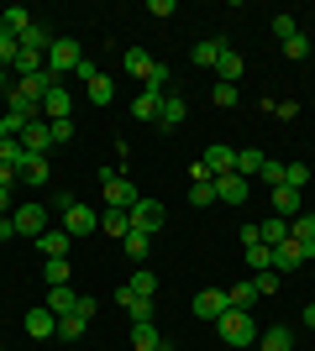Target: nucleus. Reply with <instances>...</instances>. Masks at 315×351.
<instances>
[{
    "instance_id": "nucleus-1",
    "label": "nucleus",
    "mask_w": 315,
    "mask_h": 351,
    "mask_svg": "<svg viewBox=\"0 0 315 351\" xmlns=\"http://www.w3.org/2000/svg\"><path fill=\"white\" fill-rule=\"evenodd\" d=\"M215 336L226 341V346H257V325H253V315L247 309H226L221 320H215Z\"/></svg>"
},
{
    "instance_id": "nucleus-2",
    "label": "nucleus",
    "mask_w": 315,
    "mask_h": 351,
    "mask_svg": "<svg viewBox=\"0 0 315 351\" xmlns=\"http://www.w3.org/2000/svg\"><path fill=\"white\" fill-rule=\"evenodd\" d=\"M100 189H105V205L110 210H132L142 194H137V184L126 173H116V168H100Z\"/></svg>"
},
{
    "instance_id": "nucleus-3",
    "label": "nucleus",
    "mask_w": 315,
    "mask_h": 351,
    "mask_svg": "<svg viewBox=\"0 0 315 351\" xmlns=\"http://www.w3.org/2000/svg\"><path fill=\"white\" fill-rule=\"evenodd\" d=\"M79 58H84V53H79L74 37H58V43L47 47V73H53V79L63 84V73H74V69H79Z\"/></svg>"
},
{
    "instance_id": "nucleus-4",
    "label": "nucleus",
    "mask_w": 315,
    "mask_h": 351,
    "mask_svg": "<svg viewBox=\"0 0 315 351\" xmlns=\"http://www.w3.org/2000/svg\"><path fill=\"white\" fill-rule=\"evenodd\" d=\"M11 220H16V236L37 241L47 231V205H21V210H11Z\"/></svg>"
},
{
    "instance_id": "nucleus-5",
    "label": "nucleus",
    "mask_w": 315,
    "mask_h": 351,
    "mask_svg": "<svg viewBox=\"0 0 315 351\" xmlns=\"http://www.w3.org/2000/svg\"><path fill=\"white\" fill-rule=\"evenodd\" d=\"M63 231H69V236H74V241H79V236L100 231V215H95L90 205H79V199H74V205L63 210Z\"/></svg>"
},
{
    "instance_id": "nucleus-6",
    "label": "nucleus",
    "mask_w": 315,
    "mask_h": 351,
    "mask_svg": "<svg viewBox=\"0 0 315 351\" xmlns=\"http://www.w3.org/2000/svg\"><path fill=\"white\" fill-rule=\"evenodd\" d=\"M200 162H205V173H210V178H221V173H237V147H226V142H210V147H205V158H200Z\"/></svg>"
},
{
    "instance_id": "nucleus-7",
    "label": "nucleus",
    "mask_w": 315,
    "mask_h": 351,
    "mask_svg": "<svg viewBox=\"0 0 315 351\" xmlns=\"http://www.w3.org/2000/svg\"><path fill=\"white\" fill-rule=\"evenodd\" d=\"M184 121H189V100H184V95H163V105H158V132H179Z\"/></svg>"
},
{
    "instance_id": "nucleus-8",
    "label": "nucleus",
    "mask_w": 315,
    "mask_h": 351,
    "mask_svg": "<svg viewBox=\"0 0 315 351\" xmlns=\"http://www.w3.org/2000/svg\"><path fill=\"white\" fill-rule=\"evenodd\" d=\"M158 226H163V205L142 194V199L132 205V231H148V236H158Z\"/></svg>"
},
{
    "instance_id": "nucleus-9",
    "label": "nucleus",
    "mask_w": 315,
    "mask_h": 351,
    "mask_svg": "<svg viewBox=\"0 0 315 351\" xmlns=\"http://www.w3.org/2000/svg\"><path fill=\"white\" fill-rule=\"evenodd\" d=\"M116 304L126 309V315H132V325L152 320V309H158V304H152V299H142V293H137V289H126V283H121V289H116Z\"/></svg>"
},
{
    "instance_id": "nucleus-10",
    "label": "nucleus",
    "mask_w": 315,
    "mask_h": 351,
    "mask_svg": "<svg viewBox=\"0 0 315 351\" xmlns=\"http://www.w3.org/2000/svg\"><path fill=\"white\" fill-rule=\"evenodd\" d=\"M247 189H253V184H247L242 173H221L215 178V199H221V205H247Z\"/></svg>"
},
{
    "instance_id": "nucleus-11",
    "label": "nucleus",
    "mask_w": 315,
    "mask_h": 351,
    "mask_svg": "<svg viewBox=\"0 0 315 351\" xmlns=\"http://www.w3.org/2000/svg\"><path fill=\"white\" fill-rule=\"evenodd\" d=\"M132 351H174V341L158 336L152 320H142V325H132Z\"/></svg>"
},
{
    "instance_id": "nucleus-12",
    "label": "nucleus",
    "mask_w": 315,
    "mask_h": 351,
    "mask_svg": "<svg viewBox=\"0 0 315 351\" xmlns=\"http://www.w3.org/2000/svg\"><path fill=\"white\" fill-rule=\"evenodd\" d=\"M21 147H27L32 158H47V147H53V126H47V121H27V132H21Z\"/></svg>"
},
{
    "instance_id": "nucleus-13",
    "label": "nucleus",
    "mask_w": 315,
    "mask_h": 351,
    "mask_svg": "<svg viewBox=\"0 0 315 351\" xmlns=\"http://www.w3.org/2000/svg\"><path fill=\"white\" fill-rule=\"evenodd\" d=\"M226 309H231V304H226V289H200V299H195V315H200V320L215 325Z\"/></svg>"
},
{
    "instance_id": "nucleus-14",
    "label": "nucleus",
    "mask_w": 315,
    "mask_h": 351,
    "mask_svg": "<svg viewBox=\"0 0 315 351\" xmlns=\"http://www.w3.org/2000/svg\"><path fill=\"white\" fill-rule=\"evenodd\" d=\"M27 336L32 341H47V336H58V315H53V309H32V315H27Z\"/></svg>"
},
{
    "instance_id": "nucleus-15",
    "label": "nucleus",
    "mask_w": 315,
    "mask_h": 351,
    "mask_svg": "<svg viewBox=\"0 0 315 351\" xmlns=\"http://www.w3.org/2000/svg\"><path fill=\"white\" fill-rule=\"evenodd\" d=\"M69 241H74V236L63 231V226H47V231L37 236V252H43V257H69Z\"/></svg>"
},
{
    "instance_id": "nucleus-16",
    "label": "nucleus",
    "mask_w": 315,
    "mask_h": 351,
    "mask_svg": "<svg viewBox=\"0 0 315 351\" xmlns=\"http://www.w3.org/2000/svg\"><path fill=\"white\" fill-rule=\"evenodd\" d=\"M69 110H74L69 89H63V84H53V89H47V100H43V121H69Z\"/></svg>"
},
{
    "instance_id": "nucleus-17",
    "label": "nucleus",
    "mask_w": 315,
    "mask_h": 351,
    "mask_svg": "<svg viewBox=\"0 0 315 351\" xmlns=\"http://www.w3.org/2000/svg\"><path fill=\"white\" fill-rule=\"evenodd\" d=\"M27 27H32L27 5H5V11H0V32H5V37H27Z\"/></svg>"
},
{
    "instance_id": "nucleus-18",
    "label": "nucleus",
    "mask_w": 315,
    "mask_h": 351,
    "mask_svg": "<svg viewBox=\"0 0 315 351\" xmlns=\"http://www.w3.org/2000/svg\"><path fill=\"white\" fill-rule=\"evenodd\" d=\"M43 304L53 309L58 320H63V315H74V309H79V293H74V283H63V289H47V299H43Z\"/></svg>"
},
{
    "instance_id": "nucleus-19",
    "label": "nucleus",
    "mask_w": 315,
    "mask_h": 351,
    "mask_svg": "<svg viewBox=\"0 0 315 351\" xmlns=\"http://www.w3.org/2000/svg\"><path fill=\"white\" fill-rule=\"evenodd\" d=\"M226 47H231L226 37H200V43H195V63H200V69H215Z\"/></svg>"
},
{
    "instance_id": "nucleus-20",
    "label": "nucleus",
    "mask_w": 315,
    "mask_h": 351,
    "mask_svg": "<svg viewBox=\"0 0 315 351\" xmlns=\"http://www.w3.org/2000/svg\"><path fill=\"white\" fill-rule=\"evenodd\" d=\"M273 215H279V220H294V215H300V189L279 184V189H273Z\"/></svg>"
},
{
    "instance_id": "nucleus-21",
    "label": "nucleus",
    "mask_w": 315,
    "mask_h": 351,
    "mask_svg": "<svg viewBox=\"0 0 315 351\" xmlns=\"http://www.w3.org/2000/svg\"><path fill=\"white\" fill-rule=\"evenodd\" d=\"M279 267H284V273L305 267V252H300V241H279V247H273V273H279Z\"/></svg>"
},
{
    "instance_id": "nucleus-22",
    "label": "nucleus",
    "mask_w": 315,
    "mask_h": 351,
    "mask_svg": "<svg viewBox=\"0 0 315 351\" xmlns=\"http://www.w3.org/2000/svg\"><path fill=\"white\" fill-rule=\"evenodd\" d=\"M53 43H58V37H53L47 27H37V21H32L27 37H21V53H37V58H47V47H53Z\"/></svg>"
},
{
    "instance_id": "nucleus-23",
    "label": "nucleus",
    "mask_w": 315,
    "mask_h": 351,
    "mask_svg": "<svg viewBox=\"0 0 315 351\" xmlns=\"http://www.w3.org/2000/svg\"><path fill=\"white\" fill-rule=\"evenodd\" d=\"M121 63H126V73H137L142 84H148V79H152V69H158L148 47H126V58H121Z\"/></svg>"
},
{
    "instance_id": "nucleus-24",
    "label": "nucleus",
    "mask_w": 315,
    "mask_h": 351,
    "mask_svg": "<svg viewBox=\"0 0 315 351\" xmlns=\"http://www.w3.org/2000/svg\"><path fill=\"white\" fill-rule=\"evenodd\" d=\"M215 84H242V53L237 47H226L221 63H215Z\"/></svg>"
},
{
    "instance_id": "nucleus-25",
    "label": "nucleus",
    "mask_w": 315,
    "mask_h": 351,
    "mask_svg": "<svg viewBox=\"0 0 315 351\" xmlns=\"http://www.w3.org/2000/svg\"><path fill=\"white\" fill-rule=\"evenodd\" d=\"M100 231L121 241V236L132 231V210H110V205H105V210H100Z\"/></svg>"
},
{
    "instance_id": "nucleus-26",
    "label": "nucleus",
    "mask_w": 315,
    "mask_h": 351,
    "mask_svg": "<svg viewBox=\"0 0 315 351\" xmlns=\"http://www.w3.org/2000/svg\"><path fill=\"white\" fill-rule=\"evenodd\" d=\"M27 147H21V136H0V162H5V168H16V173H21V168H27Z\"/></svg>"
},
{
    "instance_id": "nucleus-27",
    "label": "nucleus",
    "mask_w": 315,
    "mask_h": 351,
    "mask_svg": "<svg viewBox=\"0 0 315 351\" xmlns=\"http://www.w3.org/2000/svg\"><path fill=\"white\" fill-rule=\"evenodd\" d=\"M121 247H126V257L142 267V263H148V252H152V236L148 231H126V236H121Z\"/></svg>"
},
{
    "instance_id": "nucleus-28",
    "label": "nucleus",
    "mask_w": 315,
    "mask_h": 351,
    "mask_svg": "<svg viewBox=\"0 0 315 351\" xmlns=\"http://www.w3.org/2000/svg\"><path fill=\"white\" fill-rule=\"evenodd\" d=\"M43 278H47V289H63V283L74 278V263H69V257H47V263H43Z\"/></svg>"
},
{
    "instance_id": "nucleus-29",
    "label": "nucleus",
    "mask_w": 315,
    "mask_h": 351,
    "mask_svg": "<svg viewBox=\"0 0 315 351\" xmlns=\"http://www.w3.org/2000/svg\"><path fill=\"white\" fill-rule=\"evenodd\" d=\"M257 351H294V336H289L284 325H273V330H257Z\"/></svg>"
},
{
    "instance_id": "nucleus-30",
    "label": "nucleus",
    "mask_w": 315,
    "mask_h": 351,
    "mask_svg": "<svg viewBox=\"0 0 315 351\" xmlns=\"http://www.w3.org/2000/svg\"><path fill=\"white\" fill-rule=\"evenodd\" d=\"M257 241H263V247H279V241H289V220H263V226H257Z\"/></svg>"
},
{
    "instance_id": "nucleus-31",
    "label": "nucleus",
    "mask_w": 315,
    "mask_h": 351,
    "mask_svg": "<svg viewBox=\"0 0 315 351\" xmlns=\"http://www.w3.org/2000/svg\"><path fill=\"white\" fill-rule=\"evenodd\" d=\"M263 162H268V158H263V152H257V147H237V173H242V178H253V173H263Z\"/></svg>"
},
{
    "instance_id": "nucleus-32",
    "label": "nucleus",
    "mask_w": 315,
    "mask_h": 351,
    "mask_svg": "<svg viewBox=\"0 0 315 351\" xmlns=\"http://www.w3.org/2000/svg\"><path fill=\"white\" fill-rule=\"evenodd\" d=\"M158 105H163V95H152V89H142V95L132 100V116H137V121H158Z\"/></svg>"
},
{
    "instance_id": "nucleus-33",
    "label": "nucleus",
    "mask_w": 315,
    "mask_h": 351,
    "mask_svg": "<svg viewBox=\"0 0 315 351\" xmlns=\"http://www.w3.org/2000/svg\"><path fill=\"white\" fill-rule=\"evenodd\" d=\"M126 289H137V293H142V299H152V293H158V273H152V267L142 263V267H137V273H132V283H126Z\"/></svg>"
},
{
    "instance_id": "nucleus-34",
    "label": "nucleus",
    "mask_w": 315,
    "mask_h": 351,
    "mask_svg": "<svg viewBox=\"0 0 315 351\" xmlns=\"http://www.w3.org/2000/svg\"><path fill=\"white\" fill-rule=\"evenodd\" d=\"M226 304H231V309H253V304H257L253 278H247V283H237V289H226Z\"/></svg>"
},
{
    "instance_id": "nucleus-35",
    "label": "nucleus",
    "mask_w": 315,
    "mask_h": 351,
    "mask_svg": "<svg viewBox=\"0 0 315 351\" xmlns=\"http://www.w3.org/2000/svg\"><path fill=\"white\" fill-rule=\"evenodd\" d=\"M47 178H53L47 158H27V168H21V184H47Z\"/></svg>"
},
{
    "instance_id": "nucleus-36",
    "label": "nucleus",
    "mask_w": 315,
    "mask_h": 351,
    "mask_svg": "<svg viewBox=\"0 0 315 351\" xmlns=\"http://www.w3.org/2000/svg\"><path fill=\"white\" fill-rule=\"evenodd\" d=\"M242 257H247V267H253V273L273 267V247H263V241H257V247H242Z\"/></svg>"
},
{
    "instance_id": "nucleus-37",
    "label": "nucleus",
    "mask_w": 315,
    "mask_h": 351,
    "mask_svg": "<svg viewBox=\"0 0 315 351\" xmlns=\"http://www.w3.org/2000/svg\"><path fill=\"white\" fill-rule=\"evenodd\" d=\"M84 330H90V320H84V315H63V320H58V336H63V341H79Z\"/></svg>"
},
{
    "instance_id": "nucleus-38",
    "label": "nucleus",
    "mask_w": 315,
    "mask_h": 351,
    "mask_svg": "<svg viewBox=\"0 0 315 351\" xmlns=\"http://www.w3.org/2000/svg\"><path fill=\"white\" fill-rule=\"evenodd\" d=\"M84 89H90V100H95V105H110V100H116V84H110L105 73H100V79H90Z\"/></svg>"
},
{
    "instance_id": "nucleus-39",
    "label": "nucleus",
    "mask_w": 315,
    "mask_h": 351,
    "mask_svg": "<svg viewBox=\"0 0 315 351\" xmlns=\"http://www.w3.org/2000/svg\"><path fill=\"white\" fill-rule=\"evenodd\" d=\"M16 58H21V37H5V32H0V69H16Z\"/></svg>"
},
{
    "instance_id": "nucleus-40",
    "label": "nucleus",
    "mask_w": 315,
    "mask_h": 351,
    "mask_svg": "<svg viewBox=\"0 0 315 351\" xmlns=\"http://www.w3.org/2000/svg\"><path fill=\"white\" fill-rule=\"evenodd\" d=\"M284 184L289 189H305V184H310V168H305V162H284Z\"/></svg>"
},
{
    "instance_id": "nucleus-41",
    "label": "nucleus",
    "mask_w": 315,
    "mask_h": 351,
    "mask_svg": "<svg viewBox=\"0 0 315 351\" xmlns=\"http://www.w3.org/2000/svg\"><path fill=\"white\" fill-rule=\"evenodd\" d=\"M210 100L221 105V110H231V105L242 100V89H237V84H215V89H210Z\"/></svg>"
},
{
    "instance_id": "nucleus-42",
    "label": "nucleus",
    "mask_w": 315,
    "mask_h": 351,
    "mask_svg": "<svg viewBox=\"0 0 315 351\" xmlns=\"http://www.w3.org/2000/svg\"><path fill=\"white\" fill-rule=\"evenodd\" d=\"M253 289H257V299H268V293L279 289V273H273V267H263V273H253Z\"/></svg>"
},
{
    "instance_id": "nucleus-43",
    "label": "nucleus",
    "mask_w": 315,
    "mask_h": 351,
    "mask_svg": "<svg viewBox=\"0 0 315 351\" xmlns=\"http://www.w3.org/2000/svg\"><path fill=\"white\" fill-rule=\"evenodd\" d=\"M284 58H310V37H305V32H294L284 43Z\"/></svg>"
},
{
    "instance_id": "nucleus-44",
    "label": "nucleus",
    "mask_w": 315,
    "mask_h": 351,
    "mask_svg": "<svg viewBox=\"0 0 315 351\" xmlns=\"http://www.w3.org/2000/svg\"><path fill=\"white\" fill-rule=\"evenodd\" d=\"M294 32H300V21H294V16H273V37H279V43H289Z\"/></svg>"
},
{
    "instance_id": "nucleus-45",
    "label": "nucleus",
    "mask_w": 315,
    "mask_h": 351,
    "mask_svg": "<svg viewBox=\"0 0 315 351\" xmlns=\"http://www.w3.org/2000/svg\"><path fill=\"white\" fill-rule=\"evenodd\" d=\"M47 126H53V147H58V142H74V116H69V121H47Z\"/></svg>"
},
{
    "instance_id": "nucleus-46",
    "label": "nucleus",
    "mask_w": 315,
    "mask_h": 351,
    "mask_svg": "<svg viewBox=\"0 0 315 351\" xmlns=\"http://www.w3.org/2000/svg\"><path fill=\"white\" fill-rule=\"evenodd\" d=\"M257 178H263V184H273V189H279V184H284V162H263V173H257Z\"/></svg>"
},
{
    "instance_id": "nucleus-47",
    "label": "nucleus",
    "mask_w": 315,
    "mask_h": 351,
    "mask_svg": "<svg viewBox=\"0 0 315 351\" xmlns=\"http://www.w3.org/2000/svg\"><path fill=\"white\" fill-rule=\"evenodd\" d=\"M268 110H273V116H284V121L300 116V105H294V100H268Z\"/></svg>"
},
{
    "instance_id": "nucleus-48",
    "label": "nucleus",
    "mask_w": 315,
    "mask_h": 351,
    "mask_svg": "<svg viewBox=\"0 0 315 351\" xmlns=\"http://www.w3.org/2000/svg\"><path fill=\"white\" fill-rule=\"evenodd\" d=\"M79 79H84V84H90V79H100V63H95V58H79Z\"/></svg>"
},
{
    "instance_id": "nucleus-49",
    "label": "nucleus",
    "mask_w": 315,
    "mask_h": 351,
    "mask_svg": "<svg viewBox=\"0 0 315 351\" xmlns=\"http://www.w3.org/2000/svg\"><path fill=\"white\" fill-rule=\"evenodd\" d=\"M148 11L152 16H174V11H179V0H148Z\"/></svg>"
},
{
    "instance_id": "nucleus-50",
    "label": "nucleus",
    "mask_w": 315,
    "mask_h": 351,
    "mask_svg": "<svg viewBox=\"0 0 315 351\" xmlns=\"http://www.w3.org/2000/svg\"><path fill=\"white\" fill-rule=\"evenodd\" d=\"M16 184H21V173H16V168H5V162H0V189H16Z\"/></svg>"
},
{
    "instance_id": "nucleus-51",
    "label": "nucleus",
    "mask_w": 315,
    "mask_h": 351,
    "mask_svg": "<svg viewBox=\"0 0 315 351\" xmlns=\"http://www.w3.org/2000/svg\"><path fill=\"white\" fill-rule=\"evenodd\" d=\"M95 309H100V304H95L90 293H79V309H74V315H84V320H95Z\"/></svg>"
},
{
    "instance_id": "nucleus-52",
    "label": "nucleus",
    "mask_w": 315,
    "mask_h": 351,
    "mask_svg": "<svg viewBox=\"0 0 315 351\" xmlns=\"http://www.w3.org/2000/svg\"><path fill=\"white\" fill-rule=\"evenodd\" d=\"M11 236H16V220H11V215H0V241H11Z\"/></svg>"
},
{
    "instance_id": "nucleus-53",
    "label": "nucleus",
    "mask_w": 315,
    "mask_h": 351,
    "mask_svg": "<svg viewBox=\"0 0 315 351\" xmlns=\"http://www.w3.org/2000/svg\"><path fill=\"white\" fill-rule=\"evenodd\" d=\"M11 84H16V79H11V69H0V100L11 95Z\"/></svg>"
},
{
    "instance_id": "nucleus-54",
    "label": "nucleus",
    "mask_w": 315,
    "mask_h": 351,
    "mask_svg": "<svg viewBox=\"0 0 315 351\" xmlns=\"http://www.w3.org/2000/svg\"><path fill=\"white\" fill-rule=\"evenodd\" d=\"M0 215H11V189H0Z\"/></svg>"
},
{
    "instance_id": "nucleus-55",
    "label": "nucleus",
    "mask_w": 315,
    "mask_h": 351,
    "mask_svg": "<svg viewBox=\"0 0 315 351\" xmlns=\"http://www.w3.org/2000/svg\"><path fill=\"white\" fill-rule=\"evenodd\" d=\"M305 325H310V330H315V304H310V309H305Z\"/></svg>"
},
{
    "instance_id": "nucleus-56",
    "label": "nucleus",
    "mask_w": 315,
    "mask_h": 351,
    "mask_svg": "<svg viewBox=\"0 0 315 351\" xmlns=\"http://www.w3.org/2000/svg\"><path fill=\"white\" fill-rule=\"evenodd\" d=\"M0 116H5V110H0Z\"/></svg>"
},
{
    "instance_id": "nucleus-57",
    "label": "nucleus",
    "mask_w": 315,
    "mask_h": 351,
    "mask_svg": "<svg viewBox=\"0 0 315 351\" xmlns=\"http://www.w3.org/2000/svg\"><path fill=\"white\" fill-rule=\"evenodd\" d=\"M0 351H5V346H0Z\"/></svg>"
}]
</instances>
